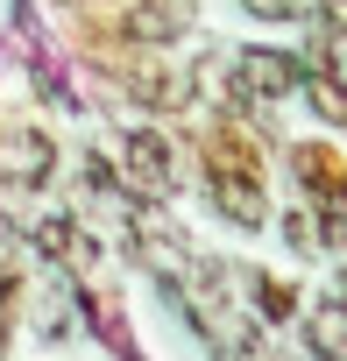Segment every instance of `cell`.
Returning <instances> with one entry per match:
<instances>
[{"label":"cell","instance_id":"cell-1","mask_svg":"<svg viewBox=\"0 0 347 361\" xmlns=\"http://www.w3.org/2000/svg\"><path fill=\"white\" fill-rule=\"evenodd\" d=\"M57 163L50 135H0V185H43Z\"/></svg>","mask_w":347,"mask_h":361},{"label":"cell","instance_id":"cell-2","mask_svg":"<svg viewBox=\"0 0 347 361\" xmlns=\"http://www.w3.org/2000/svg\"><path fill=\"white\" fill-rule=\"evenodd\" d=\"M234 85H241L248 99H284V92H298V64L276 57V50H248V57L234 64Z\"/></svg>","mask_w":347,"mask_h":361},{"label":"cell","instance_id":"cell-3","mask_svg":"<svg viewBox=\"0 0 347 361\" xmlns=\"http://www.w3.org/2000/svg\"><path fill=\"white\" fill-rule=\"evenodd\" d=\"M128 170L142 177L149 192H170V149H163L156 135H135V142H128Z\"/></svg>","mask_w":347,"mask_h":361},{"label":"cell","instance_id":"cell-4","mask_svg":"<svg viewBox=\"0 0 347 361\" xmlns=\"http://www.w3.org/2000/svg\"><path fill=\"white\" fill-rule=\"evenodd\" d=\"M312 347H319L326 361H347V305H326V312H312Z\"/></svg>","mask_w":347,"mask_h":361},{"label":"cell","instance_id":"cell-5","mask_svg":"<svg viewBox=\"0 0 347 361\" xmlns=\"http://www.w3.org/2000/svg\"><path fill=\"white\" fill-rule=\"evenodd\" d=\"M248 192H255L248 177H227V170H220V206H227L234 220H262V199H248Z\"/></svg>","mask_w":347,"mask_h":361},{"label":"cell","instance_id":"cell-6","mask_svg":"<svg viewBox=\"0 0 347 361\" xmlns=\"http://www.w3.org/2000/svg\"><path fill=\"white\" fill-rule=\"evenodd\" d=\"M305 92L319 99V114H326V121H347V92H340V85H326V78H312Z\"/></svg>","mask_w":347,"mask_h":361},{"label":"cell","instance_id":"cell-7","mask_svg":"<svg viewBox=\"0 0 347 361\" xmlns=\"http://www.w3.org/2000/svg\"><path fill=\"white\" fill-rule=\"evenodd\" d=\"M326 57H333V71L347 78V29H333V36H326Z\"/></svg>","mask_w":347,"mask_h":361},{"label":"cell","instance_id":"cell-8","mask_svg":"<svg viewBox=\"0 0 347 361\" xmlns=\"http://www.w3.org/2000/svg\"><path fill=\"white\" fill-rule=\"evenodd\" d=\"M255 15H298V0H255Z\"/></svg>","mask_w":347,"mask_h":361},{"label":"cell","instance_id":"cell-9","mask_svg":"<svg viewBox=\"0 0 347 361\" xmlns=\"http://www.w3.org/2000/svg\"><path fill=\"white\" fill-rule=\"evenodd\" d=\"M0 298H8V283H0ZM0 326H8V319H0Z\"/></svg>","mask_w":347,"mask_h":361}]
</instances>
